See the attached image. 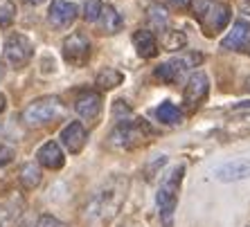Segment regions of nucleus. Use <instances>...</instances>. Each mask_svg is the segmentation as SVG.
I'll use <instances>...</instances> for the list:
<instances>
[{"label":"nucleus","mask_w":250,"mask_h":227,"mask_svg":"<svg viewBox=\"0 0 250 227\" xmlns=\"http://www.w3.org/2000/svg\"><path fill=\"white\" fill-rule=\"evenodd\" d=\"M133 45L135 52L142 58H153L160 52V45H158V38L153 36L151 29H138L133 34Z\"/></svg>","instance_id":"4468645a"},{"label":"nucleus","mask_w":250,"mask_h":227,"mask_svg":"<svg viewBox=\"0 0 250 227\" xmlns=\"http://www.w3.org/2000/svg\"><path fill=\"white\" fill-rule=\"evenodd\" d=\"M198 61H201V57H196V54H192V57H187V58H174V61L160 63L153 75H156V79H160L163 83H176L183 75H185V70H189L192 63H198Z\"/></svg>","instance_id":"9b49d317"},{"label":"nucleus","mask_w":250,"mask_h":227,"mask_svg":"<svg viewBox=\"0 0 250 227\" xmlns=\"http://www.w3.org/2000/svg\"><path fill=\"white\" fill-rule=\"evenodd\" d=\"M208 93H209V79L203 70L194 72L187 81L185 90H183V101H185V108L187 111H196L198 106L203 104L208 99Z\"/></svg>","instance_id":"0eeeda50"},{"label":"nucleus","mask_w":250,"mask_h":227,"mask_svg":"<svg viewBox=\"0 0 250 227\" xmlns=\"http://www.w3.org/2000/svg\"><path fill=\"white\" fill-rule=\"evenodd\" d=\"M36 157H39V164H43L45 169H61L65 164V157H63V151H61V146L57 144V142H45V144L39 149V153H36Z\"/></svg>","instance_id":"2eb2a0df"},{"label":"nucleus","mask_w":250,"mask_h":227,"mask_svg":"<svg viewBox=\"0 0 250 227\" xmlns=\"http://www.w3.org/2000/svg\"><path fill=\"white\" fill-rule=\"evenodd\" d=\"M122 81H124V75L120 70H115V68H106V70H102L97 75V86L102 88V90H111V88H117Z\"/></svg>","instance_id":"412c9836"},{"label":"nucleus","mask_w":250,"mask_h":227,"mask_svg":"<svg viewBox=\"0 0 250 227\" xmlns=\"http://www.w3.org/2000/svg\"><path fill=\"white\" fill-rule=\"evenodd\" d=\"M14 16H16V7L12 0H0V27L12 25Z\"/></svg>","instance_id":"393cba45"},{"label":"nucleus","mask_w":250,"mask_h":227,"mask_svg":"<svg viewBox=\"0 0 250 227\" xmlns=\"http://www.w3.org/2000/svg\"><path fill=\"white\" fill-rule=\"evenodd\" d=\"M75 111L79 113L83 119H95V117L99 115V111H102V97H99L97 93H93V90H86V93H82L77 97Z\"/></svg>","instance_id":"dca6fc26"},{"label":"nucleus","mask_w":250,"mask_h":227,"mask_svg":"<svg viewBox=\"0 0 250 227\" xmlns=\"http://www.w3.org/2000/svg\"><path fill=\"white\" fill-rule=\"evenodd\" d=\"M221 45L226 50H246L250 45V23L244 20V18H239L234 20L230 32L226 34V38L221 41Z\"/></svg>","instance_id":"f8f14e48"},{"label":"nucleus","mask_w":250,"mask_h":227,"mask_svg":"<svg viewBox=\"0 0 250 227\" xmlns=\"http://www.w3.org/2000/svg\"><path fill=\"white\" fill-rule=\"evenodd\" d=\"M21 185L25 187V189H34V187H39V182H41V169L36 167L34 162H27L21 167Z\"/></svg>","instance_id":"aec40b11"},{"label":"nucleus","mask_w":250,"mask_h":227,"mask_svg":"<svg viewBox=\"0 0 250 227\" xmlns=\"http://www.w3.org/2000/svg\"><path fill=\"white\" fill-rule=\"evenodd\" d=\"M124 198H126V180L111 178L106 182V187H102L93 196V200L88 205V214L97 216V218H113Z\"/></svg>","instance_id":"f03ea898"},{"label":"nucleus","mask_w":250,"mask_h":227,"mask_svg":"<svg viewBox=\"0 0 250 227\" xmlns=\"http://www.w3.org/2000/svg\"><path fill=\"white\" fill-rule=\"evenodd\" d=\"M214 178L219 182H239V180H248L250 178V160H244V157H239V160H228V162L219 164L214 167Z\"/></svg>","instance_id":"1a4fd4ad"},{"label":"nucleus","mask_w":250,"mask_h":227,"mask_svg":"<svg viewBox=\"0 0 250 227\" xmlns=\"http://www.w3.org/2000/svg\"><path fill=\"white\" fill-rule=\"evenodd\" d=\"M194 16L198 18L205 34L214 36L221 29H226L230 23V7L223 5V2H216V0H196Z\"/></svg>","instance_id":"7ed1b4c3"},{"label":"nucleus","mask_w":250,"mask_h":227,"mask_svg":"<svg viewBox=\"0 0 250 227\" xmlns=\"http://www.w3.org/2000/svg\"><path fill=\"white\" fill-rule=\"evenodd\" d=\"M248 52H250V45H248Z\"/></svg>","instance_id":"2f4dec72"},{"label":"nucleus","mask_w":250,"mask_h":227,"mask_svg":"<svg viewBox=\"0 0 250 227\" xmlns=\"http://www.w3.org/2000/svg\"><path fill=\"white\" fill-rule=\"evenodd\" d=\"M156 117L163 124H181L183 122V113L178 111V106L174 101H163L156 108Z\"/></svg>","instance_id":"6ab92c4d"},{"label":"nucleus","mask_w":250,"mask_h":227,"mask_svg":"<svg viewBox=\"0 0 250 227\" xmlns=\"http://www.w3.org/2000/svg\"><path fill=\"white\" fill-rule=\"evenodd\" d=\"M5 106H7V99H5V95L0 93V113L5 111Z\"/></svg>","instance_id":"c85d7f7f"},{"label":"nucleus","mask_w":250,"mask_h":227,"mask_svg":"<svg viewBox=\"0 0 250 227\" xmlns=\"http://www.w3.org/2000/svg\"><path fill=\"white\" fill-rule=\"evenodd\" d=\"M171 2V7H176V9H189V5H192L194 0H169Z\"/></svg>","instance_id":"cd10ccee"},{"label":"nucleus","mask_w":250,"mask_h":227,"mask_svg":"<svg viewBox=\"0 0 250 227\" xmlns=\"http://www.w3.org/2000/svg\"><path fill=\"white\" fill-rule=\"evenodd\" d=\"M146 18H149V25H151L153 29H165L169 23V18H167V12H165L163 7H149V12H146Z\"/></svg>","instance_id":"5701e85b"},{"label":"nucleus","mask_w":250,"mask_h":227,"mask_svg":"<svg viewBox=\"0 0 250 227\" xmlns=\"http://www.w3.org/2000/svg\"><path fill=\"white\" fill-rule=\"evenodd\" d=\"M183 175H185V167L183 164H176L167 173L163 175L160 187H158L156 193V205H158V214L163 218L165 225H171V216L176 211V205H178V191H181V182Z\"/></svg>","instance_id":"f257e3e1"},{"label":"nucleus","mask_w":250,"mask_h":227,"mask_svg":"<svg viewBox=\"0 0 250 227\" xmlns=\"http://www.w3.org/2000/svg\"><path fill=\"white\" fill-rule=\"evenodd\" d=\"M34 54L32 41L23 34H12L5 43V61L12 68H23L29 63V58Z\"/></svg>","instance_id":"423d86ee"},{"label":"nucleus","mask_w":250,"mask_h":227,"mask_svg":"<svg viewBox=\"0 0 250 227\" xmlns=\"http://www.w3.org/2000/svg\"><path fill=\"white\" fill-rule=\"evenodd\" d=\"M86 140H88L86 128H83L79 122L68 124V126L61 131V142L65 144V149H68L70 153H79V151H82L83 146H86Z\"/></svg>","instance_id":"ddd939ff"},{"label":"nucleus","mask_w":250,"mask_h":227,"mask_svg":"<svg viewBox=\"0 0 250 227\" xmlns=\"http://www.w3.org/2000/svg\"><path fill=\"white\" fill-rule=\"evenodd\" d=\"M187 43V36L178 29H165L163 34V47L165 50H183Z\"/></svg>","instance_id":"4be33fe9"},{"label":"nucleus","mask_w":250,"mask_h":227,"mask_svg":"<svg viewBox=\"0 0 250 227\" xmlns=\"http://www.w3.org/2000/svg\"><path fill=\"white\" fill-rule=\"evenodd\" d=\"M36 227H65V223H61L59 218H54V216L50 214H43L39 221H36Z\"/></svg>","instance_id":"a878e982"},{"label":"nucleus","mask_w":250,"mask_h":227,"mask_svg":"<svg viewBox=\"0 0 250 227\" xmlns=\"http://www.w3.org/2000/svg\"><path fill=\"white\" fill-rule=\"evenodd\" d=\"M14 162V149H9V146H0V169L2 167H7V164Z\"/></svg>","instance_id":"bb28decb"},{"label":"nucleus","mask_w":250,"mask_h":227,"mask_svg":"<svg viewBox=\"0 0 250 227\" xmlns=\"http://www.w3.org/2000/svg\"><path fill=\"white\" fill-rule=\"evenodd\" d=\"M102 9H104L102 0H86V5H83V18H86L88 23H95V20H99V16H102Z\"/></svg>","instance_id":"b1692460"},{"label":"nucleus","mask_w":250,"mask_h":227,"mask_svg":"<svg viewBox=\"0 0 250 227\" xmlns=\"http://www.w3.org/2000/svg\"><path fill=\"white\" fill-rule=\"evenodd\" d=\"M25 2H29V5H41L43 0H25Z\"/></svg>","instance_id":"c756f323"},{"label":"nucleus","mask_w":250,"mask_h":227,"mask_svg":"<svg viewBox=\"0 0 250 227\" xmlns=\"http://www.w3.org/2000/svg\"><path fill=\"white\" fill-rule=\"evenodd\" d=\"M99 20H102V27H104L106 34H115V32H120V29H122V23H124L122 16L115 12V7H108V5L102 9Z\"/></svg>","instance_id":"a211bd4d"},{"label":"nucleus","mask_w":250,"mask_h":227,"mask_svg":"<svg viewBox=\"0 0 250 227\" xmlns=\"http://www.w3.org/2000/svg\"><path fill=\"white\" fill-rule=\"evenodd\" d=\"M79 16V7L75 2H68V0H52L50 5V12H47V20L54 29H65L77 20Z\"/></svg>","instance_id":"9d476101"},{"label":"nucleus","mask_w":250,"mask_h":227,"mask_svg":"<svg viewBox=\"0 0 250 227\" xmlns=\"http://www.w3.org/2000/svg\"><path fill=\"white\" fill-rule=\"evenodd\" d=\"M151 126L142 119H126V122H120V126L113 131L111 140L113 144L122 146V149H133L142 142L145 135H151Z\"/></svg>","instance_id":"39448f33"},{"label":"nucleus","mask_w":250,"mask_h":227,"mask_svg":"<svg viewBox=\"0 0 250 227\" xmlns=\"http://www.w3.org/2000/svg\"><path fill=\"white\" fill-rule=\"evenodd\" d=\"M248 88H250V79H248Z\"/></svg>","instance_id":"7c9ffc66"},{"label":"nucleus","mask_w":250,"mask_h":227,"mask_svg":"<svg viewBox=\"0 0 250 227\" xmlns=\"http://www.w3.org/2000/svg\"><path fill=\"white\" fill-rule=\"evenodd\" d=\"M23 211V200L12 196L0 203V227H12L18 221V216Z\"/></svg>","instance_id":"f3484780"},{"label":"nucleus","mask_w":250,"mask_h":227,"mask_svg":"<svg viewBox=\"0 0 250 227\" xmlns=\"http://www.w3.org/2000/svg\"><path fill=\"white\" fill-rule=\"evenodd\" d=\"M63 58L65 63L75 65V68L86 65L88 58H90V41L83 34H79V32L70 34L63 41Z\"/></svg>","instance_id":"6e6552de"},{"label":"nucleus","mask_w":250,"mask_h":227,"mask_svg":"<svg viewBox=\"0 0 250 227\" xmlns=\"http://www.w3.org/2000/svg\"><path fill=\"white\" fill-rule=\"evenodd\" d=\"M63 115V104L57 97H43V99H36L25 108L23 113V122L27 126H43V124H50L54 119Z\"/></svg>","instance_id":"20e7f679"}]
</instances>
